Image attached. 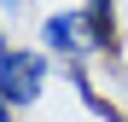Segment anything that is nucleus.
Segmentation results:
<instances>
[{
  "label": "nucleus",
  "mask_w": 128,
  "mask_h": 122,
  "mask_svg": "<svg viewBox=\"0 0 128 122\" xmlns=\"http://www.w3.org/2000/svg\"><path fill=\"white\" fill-rule=\"evenodd\" d=\"M0 122H12V105H6V99H0Z\"/></svg>",
  "instance_id": "nucleus-5"
},
{
  "label": "nucleus",
  "mask_w": 128,
  "mask_h": 122,
  "mask_svg": "<svg viewBox=\"0 0 128 122\" xmlns=\"http://www.w3.org/2000/svg\"><path fill=\"white\" fill-rule=\"evenodd\" d=\"M6 52H12V47H6V35H0V58H6Z\"/></svg>",
  "instance_id": "nucleus-6"
},
{
  "label": "nucleus",
  "mask_w": 128,
  "mask_h": 122,
  "mask_svg": "<svg viewBox=\"0 0 128 122\" xmlns=\"http://www.w3.org/2000/svg\"><path fill=\"white\" fill-rule=\"evenodd\" d=\"M41 47H47L52 58H70V64H82V58L93 52L88 17H82V12H52L47 23H41Z\"/></svg>",
  "instance_id": "nucleus-2"
},
{
  "label": "nucleus",
  "mask_w": 128,
  "mask_h": 122,
  "mask_svg": "<svg viewBox=\"0 0 128 122\" xmlns=\"http://www.w3.org/2000/svg\"><path fill=\"white\" fill-rule=\"evenodd\" d=\"M24 12V0H0V17H18Z\"/></svg>",
  "instance_id": "nucleus-4"
},
{
  "label": "nucleus",
  "mask_w": 128,
  "mask_h": 122,
  "mask_svg": "<svg viewBox=\"0 0 128 122\" xmlns=\"http://www.w3.org/2000/svg\"><path fill=\"white\" fill-rule=\"evenodd\" d=\"M82 17H88V35H93V52L116 58V0H88L82 6Z\"/></svg>",
  "instance_id": "nucleus-3"
},
{
  "label": "nucleus",
  "mask_w": 128,
  "mask_h": 122,
  "mask_svg": "<svg viewBox=\"0 0 128 122\" xmlns=\"http://www.w3.org/2000/svg\"><path fill=\"white\" fill-rule=\"evenodd\" d=\"M41 87H47V52H29V47H12L0 58V99L12 111H29Z\"/></svg>",
  "instance_id": "nucleus-1"
}]
</instances>
